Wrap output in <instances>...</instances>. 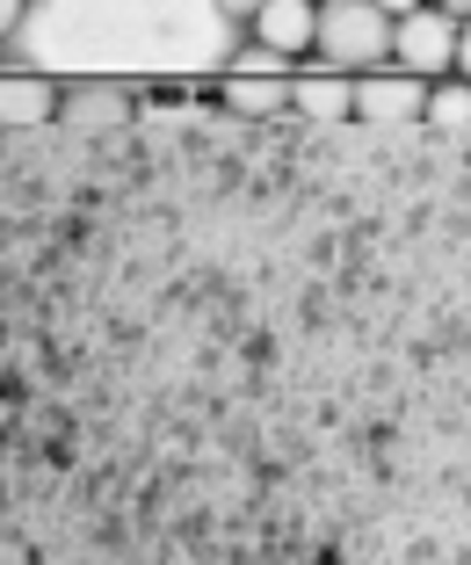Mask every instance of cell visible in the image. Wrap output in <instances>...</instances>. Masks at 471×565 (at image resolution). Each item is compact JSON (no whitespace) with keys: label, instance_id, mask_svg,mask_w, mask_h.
Returning a JSON list of instances; mask_svg holds the SVG:
<instances>
[{"label":"cell","instance_id":"cell-7","mask_svg":"<svg viewBox=\"0 0 471 565\" xmlns=\"http://www.w3.org/2000/svg\"><path fill=\"white\" fill-rule=\"evenodd\" d=\"M283 95H290V73H247V66H225V109H233V117L261 124V117H276V109H283Z\"/></svg>","mask_w":471,"mask_h":565},{"label":"cell","instance_id":"cell-6","mask_svg":"<svg viewBox=\"0 0 471 565\" xmlns=\"http://www.w3.org/2000/svg\"><path fill=\"white\" fill-rule=\"evenodd\" d=\"M290 109H298V117H312V124H341V117H355V73H298V81H290Z\"/></svg>","mask_w":471,"mask_h":565},{"label":"cell","instance_id":"cell-11","mask_svg":"<svg viewBox=\"0 0 471 565\" xmlns=\"http://www.w3.org/2000/svg\"><path fill=\"white\" fill-rule=\"evenodd\" d=\"M211 8H218V15H225V22H247V15H254V8H261V0H211Z\"/></svg>","mask_w":471,"mask_h":565},{"label":"cell","instance_id":"cell-10","mask_svg":"<svg viewBox=\"0 0 471 565\" xmlns=\"http://www.w3.org/2000/svg\"><path fill=\"white\" fill-rule=\"evenodd\" d=\"M22 15H30V0H0V44L22 30Z\"/></svg>","mask_w":471,"mask_h":565},{"label":"cell","instance_id":"cell-13","mask_svg":"<svg viewBox=\"0 0 471 565\" xmlns=\"http://www.w3.org/2000/svg\"><path fill=\"white\" fill-rule=\"evenodd\" d=\"M436 8H457V15H464V0H436Z\"/></svg>","mask_w":471,"mask_h":565},{"label":"cell","instance_id":"cell-5","mask_svg":"<svg viewBox=\"0 0 471 565\" xmlns=\"http://www.w3.org/2000/svg\"><path fill=\"white\" fill-rule=\"evenodd\" d=\"M58 117V81L51 73H0V131H36Z\"/></svg>","mask_w":471,"mask_h":565},{"label":"cell","instance_id":"cell-8","mask_svg":"<svg viewBox=\"0 0 471 565\" xmlns=\"http://www.w3.org/2000/svg\"><path fill=\"white\" fill-rule=\"evenodd\" d=\"M421 117L436 124L442 138H464V117H471V87H464V73H442V81H428Z\"/></svg>","mask_w":471,"mask_h":565},{"label":"cell","instance_id":"cell-9","mask_svg":"<svg viewBox=\"0 0 471 565\" xmlns=\"http://www.w3.org/2000/svg\"><path fill=\"white\" fill-rule=\"evenodd\" d=\"M233 66H247V73H283L290 58H276V51H261V44H247V51H233Z\"/></svg>","mask_w":471,"mask_h":565},{"label":"cell","instance_id":"cell-3","mask_svg":"<svg viewBox=\"0 0 471 565\" xmlns=\"http://www.w3.org/2000/svg\"><path fill=\"white\" fill-rule=\"evenodd\" d=\"M421 95H428V81H414L399 66H371L355 81V117L363 124H421Z\"/></svg>","mask_w":471,"mask_h":565},{"label":"cell","instance_id":"cell-12","mask_svg":"<svg viewBox=\"0 0 471 565\" xmlns=\"http://www.w3.org/2000/svg\"><path fill=\"white\" fill-rule=\"evenodd\" d=\"M371 8H385V15H392V22H399V15H406V8H421V0H371Z\"/></svg>","mask_w":471,"mask_h":565},{"label":"cell","instance_id":"cell-4","mask_svg":"<svg viewBox=\"0 0 471 565\" xmlns=\"http://www.w3.org/2000/svg\"><path fill=\"white\" fill-rule=\"evenodd\" d=\"M312 15H320V0H261L247 22H254V44L298 66L304 51H312Z\"/></svg>","mask_w":471,"mask_h":565},{"label":"cell","instance_id":"cell-2","mask_svg":"<svg viewBox=\"0 0 471 565\" xmlns=\"http://www.w3.org/2000/svg\"><path fill=\"white\" fill-rule=\"evenodd\" d=\"M312 51L334 73H371V66H385V51H392V15L371 8V0H320Z\"/></svg>","mask_w":471,"mask_h":565},{"label":"cell","instance_id":"cell-1","mask_svg":"<svg viewBox=\"0 0 471 565\" xmlns=\"http://www.w3.org/2000/svg\"><path fill=\"white\" fill-rule=\"evenodd\" d=\"M464 58H471L464 15H450V8H436V0H421V8H406V15L392 22L385 66L414 73V81H442V73H464Z\"/></svg>","mask_w":471,"mask_h":565}]
</instances>
